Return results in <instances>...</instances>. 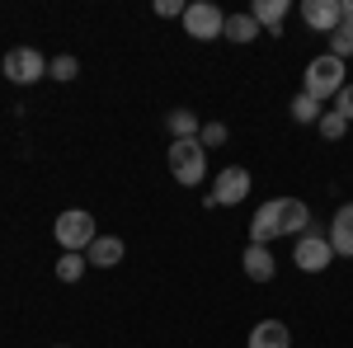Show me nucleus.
I'll list each match as a JSON object with an SVG mask.
<instances>
[{"mask_svg":"<svg viewBox=\"0 0 353 348\" xmlns=\"http://www.w3.org/2000/svg\"><path fill=\"white\" fill-rule=\"evenodd\" d=\"M344 61L339 57L321 52L316 61H306V76H301V94H311L316 104H325V99H339V90H344Z\"/></svg>","mask_w":353,"mask_h":348,"instance_id":"f257e3e1","label":"nucleus"},{"mask_svg":"<svg viewBox=\"0 0 353 348\" xmlns=\"http://www.w3.org/2000/svg\"><path fill=\"white\" fill-rule=\"evenodd\" d=\"M165 161H170V174H174V184L198 188V184H203V174H208V146H203L198 136H189V141H170Z\"/></svg>","mask_w":353,"mask_h":348,"instance_id":"f03ea898","label":"nucleus"},{"mask_svg":"<svg viewBox=\"0 0 353 348\" xmlns=\"http://www.w3.org/2000/svg\"><path fill=\"white\" fill-rule=\"evenodd\" d=\"M52 236L61 245V254H85L90 245H94V216L85 212V207H66V212L52 221Z\"/></svg>","mask_w":353,"mask_h":348,"instance_id":"7ed1b4c3","label":"nucleus"},{"mask_svg":"<svg viewBox=\"0 0 353 348\" xmlns=\"http://www.w3.org/2000/svg\"><path fill=\"white\" fill-rule=\"evenodd\" d=\"M0 71H5L10 85H38L48 76V57L38 52V48H10L5 61H0Z\"/></svg>","mask_w":353,"mask_h":348,"instance_id":"20e7f679","label":"nucleus"},{"mask_svg":"<svg viewBox=\"0 0 353 348\" xmlns=\"http://www.w3.org/2000/svg\"><path fill=\"white\" fill-rule=\"evenodd\" d=\"M292 264H297L301 273H325V268L334 264V249H330V240L321 231H306V236H297V245H292Z\"/></svg>","mask_w":353,"mask_h":348,"instance_id":"39448f33","label":"nucleus"},{"mask_svg":"<svg viewBox=\"0 0 353 348\" xmlns=\"http://www.w3.org/2000/svg\"><path fill=\"white\" fill-rule=\"evenodd\" d=\"M221 28H226V14H221L217 5L193 0L189 10H184V33H189V38H198V43H212V38H221Z\"/></svg>","mask_w":353,"mask_h":348,"instance_id":"423d86ee","label":"nucleus"},{"mask_svg":"<svg viewBox=\"0 0 353 348\" xmlns=\"http://www.w3.org/2000/svg\"><path fill=\"white\" fill-rule=\"evenodd\" d=\"M250 184H254V179H250V170H245V165H226L217 179H212L208 193L217 198V207H236V203L250 198Z\"/></svg>","mask_w":353,"mask_h":348,"instance_id":"0eeeda50","label":"nucleus"},{"mask_svg":"<svg viewBox=\"0 0 353 348\" xmlns=\"http://www.w3.org/2000/svg\"><path fill=\"white\" fill-rule=\"evenodd\" d=\"M339 19H344V10H339V0H301V24L316 28V33H334L339 28Z\"/></svg>","mask_w":353,"mask_h":348,"instance_id":"6e6552de","label":"nucleus"},{"mask_svg":"<svg viewBox=\"0 0 353 348\" xmlns=\"http://www.w3.org/2000/svg\"><path fill=\"white\" fill-rule=\"evenodd\" d=\"M325 240H330V249H334V259H339V254H344V259H353V203H344V207L334 212Z\"/></svg>","mask_w":353,"mask_h":348,"instance_id":"1a4fd4ad","label":"nucleus"},{"mask_svg":"<svg viewBox=\"0 0 353 348\" xmlns=\"http://www.w3.org/2000/svg\"><path fill=\"white\" fill-rule=\"evenodd\" d=\"M241 268H245V278H250V283H269L273 273H278V259H273L269 245H245Z\"/></svg>","mask_w":353,"mask_h":348,"instance_id":"9d476101","label":"nucleus"},{"mask_svg":"<svg viewBox=\"0 0 353 348\" xmlns=\"http://www.w3.org/2000/svg\"><path fill=\"white\" fill-rule=\"evenodd\" d=\"M250 348H292V329L283 320H259L254 329H250V339H245Z\"/></svg>","mask_w":353,"mask_h":348,"instance_id":"9b49d317","label":"nucleus"},{"mask_svg":"<svg viewBox=\"0 0 353 348\" xmlns=\"http://www.w3.org/2000/svg\"><path fill=\"white\" fill-rule=\"evenodd\" d=\"M90 268H118L123 264V240L118 236H94V245L85 249Z\"/></svg>","mask_w":353,"mask_h":348,"instance_id":"f8f14e48","label":"nucleus"},{"mask_svg":"<svg viewBox=\"0 0 353 348\" xmlns=\"http://www.w3.org/2000/svg\"><path fill=\"white\" fill-rule=\"evenodd\" d=\"M165 132H170V141H189V136L203 132V118L193 108H170L165 113Z\"/></svg>","mask_w":353,"mask_h":348,"instance_id":"ddd939ff","label":"nucleus"},{"mask_svg":"<svg viewBox=\"0 0 353 348\" xmlns=\"http://www.w3.org/2000/svg\"><path fill=\"white\" fill-rule=\"evenodd\" d=\"M288 0H254L250 5V14H254V24L259 28H269V33H283V19H288Z\"/></svg>","mask_w":353,"mask_h":348,"instance_id":"4468645a","label":"nucleus"},{"mask_svg":"<svg viewBox=\"0 0 353 348\" xmlns=\"http://www.w3.org/2000/svg\"><path fill=\"white\" fill-rule=\"evenodd\" d=\"M339 10H344V19H339V28L330 33V57H353V0H339Z\"/></svg>","mask_w":353,"mask_h":348,"instance_id":"2eb2a0df","label":"nucleus"},{"mask_svg":"<svg viewBox=\"0 0 353 348\" xmlns=\"http://www.w3.org/2000/svg\"><path fill=\"white\" fill-rule=\"evenodd\" d=\"M264 28L254 24V14L241 10V14H226V28H221V38H231V43H254Z\"/></svg>","mask_w":353,"mask_h":348,"instance_id":"dca6fc26","label":"nucleus"},{"mask_svg":"<svg viewBox=\"0 0 353 348\" xmlns=\"http://www.w3.org/2000/svg\"><path fill=\"white\" fill-rule=\"evenodd\" d=\"M288 113H292V123H301V127H311V123H321V113H325V108L316 104L311 94H292V104H288Z\"/></svg>","mask_w":353,"mask_h":348,"instance_id":"f3484780","label":"nucleus"},{"mask_svg":"<svg viewBox=\"0 0 353 348\" xmlns=\"http://www.w3.org/2000/svg\"><path fill=\"white\" fill-rule=\"evenodd\" d=\"M85 268H90L85 254H61L52 273H57V283H66V287H71V283H81V278H85Z\"/></svg>","mask_w":353,"mask_h":348,"instance_id":"a211bd4d","label":"nucleus"},{"mask_svg":"<svg viewBox=\"0 0 353 348\" xmlns=\"http://www.w3.org/2000/svg\"><path fill=\"white\" fill-rule=\"evenodd\" d=\"M48 76H52V81H76V76H81V61H76V57L71 52H61V57H52V61H48Z\"/></svg>","mask_w":353,"mask_h":348,"instance_id":"6ab92c4d","label":"nucleus"},{"mask_svg":"<svg viewBox=\"0 0 353 348\" xmlns=\"http://www.w3.org/2000/svg\"><path fill=\"white\" fill-rule=\"evenodd\" d=\"M316 127H321V136H325V141H339V136L349 132V123H344L334 108H330V113H321V123H316Z\"/></svg>","mask_w":353,"mask_h":348,"instance_id":"aec40b11","label":"nucleus"},{"mask_svg":"<svg viewBox=\"0 0 353 348\" xmlns=\"http://www.w3.org/2000/svg\"><path fill=\"white\" fill-rule=\"evenodd\" d=\"M226 123H203V132H198V141L208 146V151H217V146H226Z\"/></svg>","mask_w":353,"mask_h":348,"instance_id":"412c9836","label":"nucleus"},{"mask_svg":"<svg viewBox=\"0 0 353 348\" xmlns=\"http://www.w3.org/2000/svg\"><path fill=\"white\" fill-rule=\"evenodd\" d=\"M151 10H156L161 19H184V10H189V5H184V0H156Z\"/></svg>","mask_w":353,"mask_h":348,"instance_id":"4be33fe9","label":"nucleus"},{"mask_svg":"<svg viewBox=\"0 0 353 348\" xmlns=\"http://www.w3.org/2000/svg\"><path fill=\"white\" fill-rule=\"evenodd\" d=\"M334 113H339L344 123H353V85H344V90H339V99H334Z\"/></svg>","mask_w":353,"mask_h":348,"instance_id":"5701e85b","label":"nucleus"}]
</instances>
